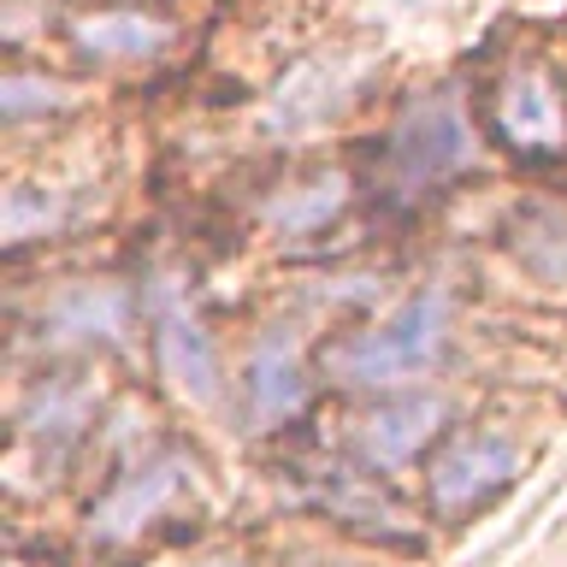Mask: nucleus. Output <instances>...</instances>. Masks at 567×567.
Segmentation results:
<instances>
[{"label": "nucleus", "instance_id": "14", "mask_svg": "<svg viewBox=\"0 0 567 567\" xmlns=\"http://www.w3.org/2000/svg\"><path fill=\"white\" fill-rule=\"evenodd\" d=\"M514 255H520L544 284H567V213L526 207L514 219Z\"/></svg>", "mask_w": 567, "mask_h": 567}, {"label": "nucleus", "instance_id": "7", "mask_svg": "<svg viewBox=\"0 0 567 567\" xmlns=\"http://www.w3.org/2000/svg\"><path fill=\"white\" fill-rule=\"evenodd\" d=\"M148 343H154V367L184 402L195 408H219L225 402V379H219V349H213L207 326L189 313V301L159 284L148 296Z\"/></svg>", "mask_w": 567, "mask_h": 567}, {"label": "nucleus", "instance_id": "8", "mask_svg": "<svg viewBox=\"0 0 567 567\" xmlns=\"http://www.w3.org/2000/svg\"><path fill=\"white\" fill-rule=\"evenodd\" d=\"M136 319H148L142 296H131L113 278H78L42 301L35 337L48 349H106V343H124L136 331Z\"/></svg>", "mask_w": 567, "mask_h": 567}, {"label": "nucleus", "instance_id": "15", "mask_svg": "<svg viewBox=\"0 0 567 567\" xmlns=\"http://www.w3.org/2000/svg\"><path fill=\"white\" fill-rule=\"evenodd\" d=\"M0 106H7V124H24L30 113H65V106H78V89L48 78V71L12 65L7 83H0Z\"/></svg>", "mask_w": 567, "mask_h": 567}, {"label": "nucleus", "instance_id": "10", "mask_svg": "<svg viewBox=\"0 0 567 567\" xmlns=\"http://www.w3.org/2000/svg\"><path fill=\"white\" fill-rule=\"evenodd\" d=\"M308 503L326 514L331 526L349 532V544H420V526L396 496H390V478H372L349 461V467H331L319 485L308 491Z\"/></svg>", "mask_w": 567, "mask_h": 567}, {"label": "nucleus", "instance_id": "13", "mask_svg": "<svg viewBox=\"0 0 567 567\" xmlns=\"http://www.w3.org/2000/svg\"><path fill=\"white\" fill-rule=\"evenodd\" d=\"M95 420V390L83 379H35L18 396V443H78Z\"/></svg>", "mask_w": 567, "mask_h": 567}, {"label": "nucleus", "instance_id": "1", "mask_svg": "<svg viewBox=\"0 0 567 567\" xmlns=\"http://www.w3.org/2000/svg\"><path fill=\"white\" fill-rule=\"evenodd\" d=\"M450 343H455V301L443 284H425L408 301H396L384 319L331 337L319 349V372L343 390L396 396V390H420L432 379L450 361Z\"/></svg>", "mask_w": 567, "mask_h": 567}, {"label": "nucleus", "instance_id": "6", "mask_svg": "<svg viewBox=\"0 0 567 567\" xmlns=\"http://www.w3.org/2000/svg\"><path fill=\"white\" fill-rule=\"evenodd\" d=\"M195 455L184 450H159L136 467H124L113 485H106L95 503H89V544L95 549H124L136 544L142 532H154L166 514L195 491Z\"/></svg>", "mask_w": 567, "mask_h": 567}, {"label": "nucleus", "instance_id": "9", "mask_svg": "<svg viewBox=\"0 0 567 567\" xmlns=\"http://www.w3.org/2000/svg\"><path fill=\"white\" fill-rule=\"evenodd\" d=\"M313 396V372L301 354L290 326H266L243 354V379H237V402L248 432H284Z\"/></svg>", "mask_w": 567, "mask_h": 567}, {"label": "nucleus", "instance_id": "16", "mask_svg": "<svg viewBox=\"0 0 567 567\" xmlns=\"http://www.w3.org/2000/svg\"><path fill=\"white\" fill-rule=\"evenodd\" d=\"M290 567H396L367 544H296Z\"/></svg>", "mask_w": 567, "mask_h": 567}, {"label": "nucleus", "instance_id": "5", "mask_svg": "<svg viewBox=\"0 0 567 567\" xmlns=\"http://www.w3.org/2000/svg\"><path fill=\"white\" fill-rule=\"evenodd\" d=\"M450 396L443 390H396V396H372V408L349 420L343 450L361 473L396 478L408 467H425L432 450L450 437Z\"/></svg>", "mask_w": 567, "mask_h": 567}, {"label": "nucleus", "instance_id": "11", "mask_svg": "<svg viewBox=\"0 0 567 567\" xmlns=\"http://www.w3.org/2000/svg\"><path fill=\"white\" fill-rule=\"evenodd\" d=\"M65 35L71 48H83L101 65H148L177 42V18L159 7H142V0H118V7L78 12L65 24Z\"/></svg>", "mask_w": 567, "mask_h": 567}, {"label": "nucleus", "instance_id": "17", "mask_svg": "<svg viewBox=\"0 0 567 567\" xmlns=\"http://www.w3.org/2000/svg\"><path fill=\"white\" fill-rule=\"evenodd\" d=\"M177 567H255L248 556H195V561H177Z\"/></svg>", "mask_w": 567, "mask_h": 567}, {"label": "nucleus", "instance_id": "12", "mask_svg": "<svg viewBox=\"0 0 567 567\" xmlns=\"http://www.w3.org/2000/svg\"><path fill=\"white\" fill-rule=\"evenodd\" d=\"M349 207V177L343 172H301L290 184H278L266 195L260 219L272 237H319V230H331L343 219Z\"/></svg>", "mask_w": 567, "mask_h": 567}, {"label": "nucleus", "instance_id": "2", "mask_svg": "<svg viewBox=\"0 0 567 567\" xmlns=\"http://www.w3.org/2000/svg\"><path fill=\"white\" fill-rule=\"evenodd\" d=\"M478 118L467 113V101L455 89H414V95L396 101V113L379 131V177L384 195L402 207L425 202V195H443L455 177L473 172L478 159Z\"/></svg>", "mask_w": 567, "mask_h": 567}, {"label": "nucleus", "instance_id": "4", "mask_svg": "<svg viewBox=\"0 0 567 567\" xmlns=\"http://www.w3.org/2000/svg\"><path fill=\"white\" fill-rule=\"evenodd\" d=\"M526 467V450L508 432H491V425H455L450 437L425 461V514L437 526H461L473 514H485L496 496L514 491V478Z\"/></svg>", "mask_w": 567, "mask_h": 567}, {"label": "nucleus", "instance_id": "3", "mask_svg": "<svg viewBox=\"0 0 567 567\" xmlns=\"http://www.w3.org/2000/svg\"><path fill=\"white\" fill-rule=\"evenodd\" d=\"M478 131L520 166H561L567 159V71L538 48L508 53L473 95Z\"/></svg>", "mask_w": 567, "mask_h": 567}]
</instances>
